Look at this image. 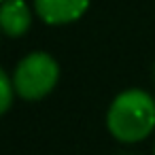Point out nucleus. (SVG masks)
<instances>
[{"instance_id":"1","label":"nucleus","mask_w":155,"mask_h":155,"mask_svg":"<svg viewBox=\"0 0 155 155\" xmlns=\"http://www.w3.org/2000/svg\"><path fill=\"white\" fill-rule=\"evenodd\" d=\"M106 123L117 140L138 142L155 127V100L142 89H127L113 100Z\"/></svg>"},{"instance_id":"2","label":"nucleus","mask_w":155,"mask_h":155,"mask_svg":"<svg viewBox=\"0 0 155 155\" xmlns=\"http://www.w3.org/2000/svg\"><path fill=\"white\" fill-rule=\"evenodd\" d=\"M58 77H60V68L51 55L30 53L19 62L13 83H15V91L21 98L41 100L55 87Z\"/></svg>"},{"instance_id":"3","label":"nucleus","mask_w":155,"mask_h":155,"mask_svg":"<svg viewBox=\"0 0 155 155\" xmlns=\"http://www.w3.org/2000/svg\"><path fill=\"white\" fill-rule=\"evenodd\" d=\"M89 0H34L36 13L51 26L70 24L87 11Z\"/></svg>"},{"instance_id":"4","label":"nucleus","mask_w":155,"mask_h":155,"mask_svg":"<svg viewBox=\"0 0 155 155\" xmlns=\"http://www.w3.org/2000/svg\"><path fill=\"white\" fill-rule=\"evenodd\" d=\"M32 21L30 9L24 0H2L0 5V30L9 36H21Z\"/></svg>"},{"instance_id":"5","label":"nucleus","mask_w":155,"mask_h":155,"mask_svg":"<svg viewBox=\"0 0 155 155\" xmlns=\"http://www.w3.org/2000/svg\"><path fill=\"white\" fill-rule=\"evenodd\" d=\"M13 91H15V83L0 68V115L9 110V106L13 102Z\"/></svg>"},{"instance_id":"6","label":"nucleus","mask_w":155,"mask_h":155,"mask_svg":"<svg viewBox=\"0 0 155 155\" xmlns=\"http://www.w3.org/2000/svg\"><path fill=\"white\" fill-rule=\"evenodd\" d=\"M0 2H2V0H0Z\"/></svg>"}]
</instances>
